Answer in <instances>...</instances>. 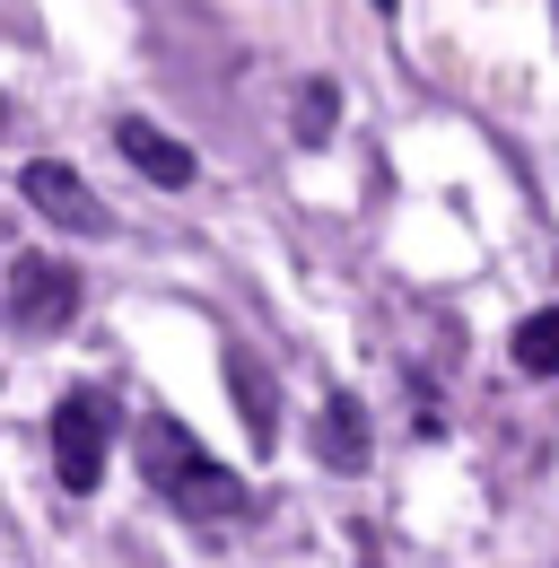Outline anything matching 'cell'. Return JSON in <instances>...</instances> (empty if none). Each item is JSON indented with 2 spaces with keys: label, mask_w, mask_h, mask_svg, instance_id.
I'll return each instance as SVG.
<instances>
[{
  "label": "cell",
  "mask_w": 559,
  "mask_h": 568,
  "mask_svg": "<svg viewBox=\"0 0 559 568\" xmlns=\"http://www.w3.org/2000/svg\"><path fill=\"white\" fill-rule=\"evenodd\" d=\"M367 9H385V18H394V9H403V0H367Z\"/></svg>",
  "instance_id": "10"
},
{
  "label": "cell",
  "mask_w": 559,
  "mask_h": 568,
  "mask_svg": "<svg viewBox=\"0 0 559 568\" xmlns=\"http://www.w3.org/2000/svg\"><path fill=\"white\" fill-rule=\"evenodd\" d=\"M516 367H525V376H559V306H542V315L516 324Z\"/></svg>",
  "instance_id": "6"
},
{
  "label": "cell",
  "mask_w": 559,
  "mask_h": 568,
  "mask_svg": "<svg viewBox=\"0 0 559 568\" xmlns=\"http://www.w3.org/2000/svg\"><path fill=\"white\" fill-rule=\"evenodd\" d=\"M324 455H333V464H358V455H367V428H358V412H349V403H333V412H324Z\"/></svg>",
  "instance_id": "8"
},
{
  "label": "cell",
  "mask_w": 559,
  "mask_h": 568,
  "mask_svg": "<svg viewBox=\"0 0 559 568\" xmlns=\"http://www.w3.org/2000/svg\"><path fill=\"white\" fill-rule=\"evenodd\" d=\"M140 473H149V490L166 498L175 516H193V525H236V516L254 507V490H245L184 420H166V412L140 420Z\"/></svg>",
  "instance_id": "1"
},
{
  "label": "cell",
  "mask_w": 559,
  "mask_h": 568,
  "mask_svg": "<svg viewBox=\"0 0 559 568\" xmlns=\"http://www.w3.org/2000/svg\"><path fill=\"white\" fill-rule=\"evenodd\" d=\"M114 149L132 158L149 184H166V193H184V184H193V149L166 141V132H157V123H140V114H132V123H114Z\"/></svg>",
  "instance_id": "5"
},
{
  "label": "cell",
  "mask_w": 559,
  "mask_h": 568,
  "mask_svg": "<svg viewBox=\"0 0 559 568\" xmlns=\"http://www.w3.org/2000/svg\"><path fill=\"white\" fill-rule=\"evenodd\" d=\"M333 132V88H306L297 97V141H324Z\"/></svg>",
  "instance_id": "9"
},
{
  "label": "cell",
  "mask_w": 559,
  "mask_h": 568,
  "mask_svg": "<svg viewBox=\"0 0 559 568\" xmlns=\"http://www.w3.org/2000/svg\"><path fill=\"white\" fill-rule=\"evenodd\" d=\"M18 193H27V202H35L44 219H62L70 236H114V219H105V202H96V193H88V184L70 175L62 158H35V166L18 175Z\"/></svg>",
  "instance_id": "4"
},
{
  "label": "cell",
  "mask_w": 559,
  "mask_h": 568,
  "mask_svg": "<svg viewBox=\"0 0 559 568\" xmlns=\"http://www.w3.org/2000/svg\"><path fill=\"white\" fill-rule=\"evenodd\" d=\"M105 446H114V403L105 394H70L53 412V473L70 498H88L105 481Z\"/></svg>",
  "instance_id": "2"
},
{
  "label": "cell",
  "mask_w": 559,
  "mask_h": 568,
  "mask_svg": "<svg viewBox=\"0 0 559 568\" xmlns=\"http://www.w3.org/2000/svg\"><path fill=\"white\" fill-rule=\"evenodd\" d=\"M227 376H236V403H245V428L272 446V394H263V376H254V358L245 351H227Z\"/></svg>",
  "instance_id": "7"
},
{
  "label": "cell",
  "mask_w": 559,
  "mask_h": 568,
  "mask_svg": "<svg viewBox=\"0 0 559 568\" xmlns=\"http://www.w3.org/2000/svg\"><path fill=\"white\" fill-rule=\"evenodd\" d=\"M70 315H79V272L70 263H44V254H18L9 263V324L18 333H62Z\"/></svg>",
  "instance_id": "3"
}]
</instances>
